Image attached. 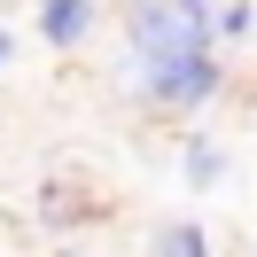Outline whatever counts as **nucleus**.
<instances>
[{
	"mask_svg": "<svg viewBox=\"0 0 257 257\" xmlns=\"http://www.w3.org/2000/svg\"><path fill=\"white\" fill-rule=\"evenodd\" d=\"M210 8L203 0H133L125 8V47L141 70H172V63H195L210 55Z\"/></svg>",
	"mask_w": 257,
	"mask_h": 257,
	"instance_id": "obj_1",
	"label": "nucleus"
},
{
	"mask_svg": "<svg viewBox=\"0 0 257 257\" xmlns=\"http://www.w3.org/2000/svg\"><path fill=\"white\" fill-rule=\"evenodd\" d=\"M179 172H187V187H218V179H226V156H218V141H187Z\"/></svg>",
	"mask_w": 257,
	"mask_h": 257,
	"instance_id": "obj_5",
	"label": "nucleus"
},
{
	"mask_svg": "<svg viewBox=\"0 0 257 257\" xmlns=\"http://www.w3.org/2000/svg\"><path fill=\"white\" fill-rule=\"evenodd\" d=\"M218 86H226L218 55H195V63L148 70V78H141V94H148V109H172V117H187V109H203V101L218 94Z\"/></svg>",
	"mask_w": 257,
	"mask_h": 257,
	"instance_id": "obj_2",
	"label": "nucleus"
},
{
	"mask_svg": "<svg viewBox=\"0 0 257 257\" xmlns=\"http://www.w3.org/2000/svg\"><path fill=\"white\" fill-rule=\"evenodd\" d=\"M148 257H210V234H203L195 218H172V226L148 234Z\"/></svg>",
	"mask_w": 257,
	"mask_h": 257,
	"instance_id": "obj_4",
	"label": "nucleus"
},
{
	"mask_svg": "<svg viewBox=\"0 0 257 257\" xmlns=\"http://www.w3.org/2000/svg\"><path fill=\"white\" fill-rule=\"evenodd\" d=\"M249 32H257L249 0H226V8H218V39H249Z\"/></svg>",
	"mask_w": 257,
	"mask_h": 257,
	"instance_id": "obj_6",
	"label": "nucleus"
},
{
	"mask_svg": "<svg viewBox=\"0 0 257 257\" xmlns=\"http://www.w3.org/2000/svg\"><path fill=\"white\" fill-rule=\"evenodd\" d=\"M86 32H94V0H47L39 8V39L47 47H78Z\"/></svg>",
	"mask_w": 257,
	"mask_h": 257,
	"instance_id": "obj_3",
	"label": "nucleus"
},
{
	"mask_svg": "<svg viewBox=\"0 0 257 257\" xmlns=\"http://www.w3.org/2000/svg\"><path fill=\"white\" fill-rule=\"evenodd\" d=\"M32 8H47V0H32Z\"/></svg>",
	"mask_w": 257,
	"mask_h": 257,
	"instance_id": "obj_8",
	"label": "nucleus"
},
{
	"mask_svg": "<svg viewBox=\"0 0 257 257\" xmlns=\"http://www.w3.org/2000/svg\"><path fill=\"white\" fill-rule=\"evenodd\" d=\"M8 55H16V39H8V32H0V70H8Z\"/></svg>",
	"mask_w": 257,
	"mask_h": 257,
	"instance_id": "obj_7",
	"label": "nucleus"
}]
</instances>
